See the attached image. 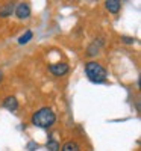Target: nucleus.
I'll list each match as a JSON object with an SVG mask.
<instances>
[{"mask_svg": "<svg viewBox=\"0 0 141 151\" xmlns=\"http://www.w3.org/2000/svg\"><path fill=\"white\" fill-rule=\"evenodd\" d=\"M55 121H56V115H55L53 109L47 107V106L38 109L32 115V118H31L32 125L40 127V129H50L55 124Z\"/></svg>", "mask_w": 141, "mask_h": 151, "instance_id": "f257e3e1", "label": "nucleus"}, {"mask_svg": "<svg viewBox=\"0 0 141 151\" xmlns=\"http://www.w3.org/2000/svg\"><path fill=\"white\" fill-rule=\"evenodd\" d=\"M85 74L86 77L94 83H103L108 77V71L103 65H100L96 60H89L85 64Z\"/></svg>", "mask_w": 141, "mask_h": 151, "instance_id": "f03ea898", "label": "nucleus"}, {"mask_svg": "<svg viewBox=\"0 0 141 151\" xmlns=\"http://www.w3.org/2000/svg\"><path fill=\"white\" fill-rule=\"evenodd\" d=\"M14 12L18 20H28L31 17V6H29V3H24V2L17 3Z\"/></svg>", "mask_w": 141, "mask_h": 151, "instance_id": "7ed1b4c3", "label": "nucleus"}, {"mask_svg": "<svg viewBox=\"0 0 141 151\" xmlns=\"http://www.w3.org/2000/svg\"><path fill=\"white\" fill-rule=\"evenodd\" d=\"M49 71L53 76H56V77H62V76H65L68 73V65L65 62H58V64L49 65Z\"/></svg>", "mask_w": 141, "mask_h": 151, "instance_id": "20e7f679", "label": "nucleus"}, {"mask_svg": "<svg viewBox=\"0 0 141 151\" xmlns=\"http://www.w3.org/2000/svg\"><path fill=\"white\" fill-rule=\"evenodd\" d=\"M3 107L5 109H8L9 112H15L17 109H18V101H17V98L15 97H12V95H9V97H6L5 100H3Z\"/></svg>", "mask_w": 141, "mask_h": 151, "instance_id": "39448f33", "label": "nucleus"}, {"mask_svg": "<svg viewBox=\"0 0 141 151\" xmlns=\"http://www.w3.org/2000/svg\"><path fill=\"white\" fill-rule=\"evenodd\" d=\"M15 9V3H5L0 6V18H8L12 15V12Z\"/></svg>", "mask_w": 141, "mask_h": 151, "instance_id": "423d86ee", "label": "nucleus"}, {"mask_svg": "<svg viewBox=\"0 0 141 151\" xmlns=\"http://www.w3.org/2000/svg\"><path fill=\"white\" fill-rule=\"evenodd\" d=\"M105 6L111 14H117V12L120 11V8H121V2L120 0H108V2L105 3Z\"/></svg>", "mask_w": 141, "mask_h": 151, "instance_id": "0eeeda50", "label": "nucleus"}, {"mask_svg": "<svg viewBox=\"0 0 141 151\" xmlns=\"http://www.w3.org/2000/svg\"><path fill=\"white\" fill-rule=\"evenodd\" d=\"M61 151H81V145L76 141H68L62 145Z\"/></svg>", "mask_w": 141, "mask_h": 151, "instance_id": "6e6552de", "label": "nucleus"}, {"mask_svg": "<svg viewBox=\"0 0 141 151\" xmlns=\"http://www.w3.org/2000/svg\"><path fill=\"white\" fill-rule=\"evenodd\" d=\"M32 36H33V33H32V30H26L20 38H18V44L20 45H24V44H28L31 40H32Z\"/></svg>", "mask_w": 141, "mask_h": 151, "instance_id": "1a4fd4ad", "label": "nucleus"}, {"mask_svg": "<svg viewBox=\"0 0 141 151\" xmlns=\"http://www.w3.org/2000/svg\"><path fill=\"white\" fill-rule=\"evenodd\" d=\"M46 148H47V151H59L61 150L59 142L56 139H49L47 144H46Z\"/></svg>", "mask_w": 141, "mask_h": 151, "instance_id": "9d476101", "label": "nucleus"}, {"mask_svg": "<svg viewBox=\"0 0 141 151\" xmlns=\"http://www.w3.org/2000/svg\"><path fill=\"white\" fill-rule=\"evenodd\" d=\"M121 41L126 42V44H132L135 40H134V38H131V36H121Z\"/></svg>", "mask_w": 141, "mask_h": 151, "instance_id": "9b49d317", "label": "nucleus"}, {"mask_svg": "<svg viewBox=\"0 0 141 151\" xmlns=\"http://www.w3.org/2000/svg\"><path fill=\"white\" fill-rule=\"evenodd\" d=\"M36 148H38V144H35V142H29L28 144V150L29 151H35Z\"/></svg>", "mask_w": 141, "mask_h": 151, "instance_id": "f8f14e48", "label": "nucleus"}, {"mask_svg": "<svg viewBox=\"0 0 141 151\" xmlns=\"http://www.w3.org/2000/svg\"><path fill=\"white\" fill-rule=\"evenodd\" d=\"M2 79H3V73L0 71V82H2Z\"/></svg>", "mask_w": 141, "mask_h": 151, "instance_id": "ddd939ff", "label": "nucleus"}]
</instances>
